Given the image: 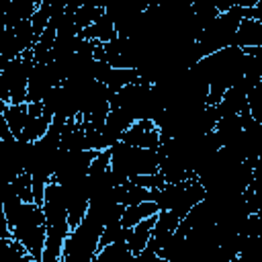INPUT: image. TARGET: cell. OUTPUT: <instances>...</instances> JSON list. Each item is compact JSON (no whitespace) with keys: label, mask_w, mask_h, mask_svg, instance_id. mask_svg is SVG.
Returning <instances> with one entry per match:
<instances>
[{"label":"cell","mask_w":262,"mask_h":262,"mask_svg":"<svg viewBox=\"0 0 262 262\" xmlns=\"http://www.w3.org/2000/svg\"><path fill=\"white\" fill-rule=\"evenodd\" d=\"M111 170V149L98 151V156L92 160L90 164V176H98V174H106Z\"/></svg>","instance_id":"7c38bea8"},{"label":"cell","mask_w":262,"mask_h":262,"mask_svg":"<svg viewBox=\"0 0 262 262\" xmlns=\"http://www.w3.org/2000/svg\"><path fill=\"white\" fill-rule=\"evenodd\" d=\"M244 6H237L233 2V6L227 12H221L196 39L203 57L213 55L221 49L227 47H235V33L244 20Z\"/></svg>","instance_id":"6da1fadb"},{"label":"cell","mask_w":262,"mask_h":262,"mask_svg":"<svg viewBox=\"0 0 262 262\" xmlns=\"http://www.w3.org/2000/svg\"><path fill=\"white\" fill-rule=\"evenodd\" d=\"M0 115L4 117V121L10 127V133L14 137H20V133L25 131V125L29 121V104H6L0 102Z\"/></svg>","instance_id":"5b68a950"},{"label":"cell","mask_w":262,"mask_h":262,"mask_svg":"<svg viewBox=\"0 0 262 262\" xmlns=\"http://www.w3.org/2000/svg\"><path fill=\"white\" fill-rule=\"evenodd\" d=\"M51 123H53V117H49V115H41V117H31L29 115V121L25 125V131L20 133L18 139L29 141V143H35V141H39V139H43L47 135Z\"/></svg>","instance_id":"ba28073f"},{"label":"cell","mask_w":262,"mask_h":262,"mask_svg":"<svg viewBox=\"0 0 262 262\" xmlns=\"http://www.w3.org/2000/svg\"><path fill=\"white\" fill-rule=\"evenodd\" d=\"M158 254L162 258H166L168 262H190V250H188L186 235L180 233V231H176Z\"/></svg>","instance_id":"52a82bcc"},{"label":"cell","mask_w":262,"mask_h":262,"mask_svg":"<svg viewBox=\"0 0 262 262\" xmlns=\"http://www.w3.org/2000/svg\"><path fill=\"white\" fill-rule=\"evenodd\" d=\"M158 217V215H156ZM156 217H149V219H143L141 223H137L131 233H129V239H127V246L129 250L139 256L151 242V233H154V227H156Z\"/></svg>","instance_id":"8992f818"},{"label":"cell","mask_w":262,"mask_h":262,"mask_svg":"<svg viewBox=\"0 0 262 262\" xmlns=\"http://www.w3.org/2000/svg\"><path fill=\"white\" fill-rule=\"evenodd\" d=\"M137 82H141L137 70H119V68H113L104 84H106L108 90L119 92V90H123V88H127L131 84H137Z\"/></svg>","instance_id":"9c48e42d"},{"label":"cell","mask_w":262,"mask_h":262,"mask_svg":"<svg viewBox=\"0 0 262 262\" xmlns=\"http://www.w3.org/2000/svg\"><path fill=\"white\" fill-rule=\"evenodd\" d=\"M248 111H250L252 119L262 125V86L260 84L254 90H250V94H248Z\"/></svg>","instance_id":"8fae6325"},{"label":"cell","mask_w":262,"mask_h":262,"mask_svg":"<svg viewBox=\"0 0 262 262\" xmlns=\"http://www.w3.org/2000/svg\"><path fill=\"white\" fill-rule=\"evenodd\" d=\"M18 262H37V260H35V258L31 256V254H25V256H23V258H20Z\"/></svg>","instance_id":"5bb4252c"},{"label":"cell","mask_w":262,"mask_h":262,"mask_svg":"<svg viewBox=\"0 0 262 262\" xmlns=\"http://www.w3.org/2000/svg\"><path fill=\"white\" fill-rule=\"evenodd\" d=\"M143 221V213L139 209V205H131V207H125V213H123V219H121V225L127 227V229H133L137 223Z\"/></svg>","instance_id":"4fadbf2b"},{"label":"cell","mask_w":262,"mask_h":262,"mask_svg":"<svg viewBox=\"0 0 262 262\" xmlns=\"http://www.w3.org/2000/svg\"><path fill=\"white\" fill-rule=\"evenodd\" d=\"M43 213L47 219V231H55L63 237L70 235V219H68V201L63 186L57 182H49L45 188V199H43Z\"/></svg>","instance_id":"7a4b0ae2"},{"label":"cell","mask_w":262,"mask_h":262,"mask_svg":"<svg viewBox=\"0 0 262 262\" xmlns=\"http://www.w3.org/2000/svg\"><path fill=\"white\" fill-rule=\"evenodd\" d=\"M151 129H156V123H154V121H135V123L125 131V135H123L121 141H125V143H129V145H135V147H141L145 135H147Z\"/></svg>","instance_id":"30bf717a"},{"label":"cell","mask_w":262,"mask_h":262,"mask_svg":"<svg viewBox=\"0 0 262 262\" xmlns=\"http://www.w3.org/2000/svg\"><path fill=\"white\" fill-rule=\"evenodd\" d=\"M41 2H33V0H10L4 8V16H2V27L4 29H12L14 25L23 23V20H31L37 12Z\"/></svg>","instance_id":"3957f363"},{"label":"cell","mask_w":262,"mask_h":262,"mask_svg":"<svg viewBox=\"0 0 262 262\" xmlns=\"http://www.w3.org/2000/svg\"><path fill=\"white\" fill-rule=\"evenodd\" d=\"M80 37L86 39V41H96V43H111L119 37V33L115 29L113 18L106 14V8H104V14L98 16L88 29H84Z\"/></svg>","instance_id":"277c9868"}]
</instances>
